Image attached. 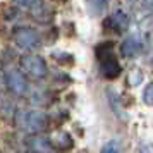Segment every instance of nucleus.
I'll use <instances>...</instances> for the list:
<instances>
[{
  "label": "nucleus",
  "mask_w": 153,
  "mask_h": 153,
  "mask_svg": "<svg viewBox=\"0 0 153 153\" xmlns=\"http://www.w3.org/2000/svg\"><path fill=\"white\" fill-rule=\"evenodd\" d=\"M143 102L148 107H153V83H150L143 91Z\"/></svg>",
  "instance_id": "12"
},
{
  "label": "nucleus",
  "mask_w": 153,
  "mask_h": 153,
  "mask_svg": "<svg viewBox=\"0 0 153 153\" xmlns=\"http://www.w3.org/2000/svg\"><path fill=\"white\" fill-rule=\"evenodd\" d=\"M102 153H119V148H117V143H114V141H110V143H107V145L102 148Z\"/></svg>",
  "instance_id": "13"
},
{
  "label": "nucleus",
  "mask_w": 153,
  "mask_h": 153,
  "mask_svg": "<svg viewBox=\"0 0 153 153\" xmlns=\"http://www.w3.org/2000/svg\"><path fill=\"white\" fill-rule=\"evenodd\" d=\"M107 93H108V100H110V107H112V110L115 112L117 115H120V103H119V98H117V95L114 93V91H110V90H107Z\"/></svg>",
  "instance_id": "11"
},
{
  "label": "nucleus",
  "mask_w": 153,
  "mask_h": 153,
  "mask_svg": "<svg viewBox=\"0 0 153 153\" xmlns=\"http://www.w3.org/2000/svg\"><path fill=\"white\" fill-rule=\"evenodd\" d=\"M14 124L17 129L24 131L26 134H40L48 126V115L42 110H16L14 114Z\"/></svg>",
  "instance_id": "1"
},
{
  "label": "nucleus",
  "mask_w": 153,
  "mask_h": 153,
  "mask_svg": "<svg viewBox=\"0 0 153 153\" xmlns=\"http://www.w3.org/2000/svg\"><path fill=\"white\" fill-rule=\"evenodd\" d=\"M14 2L16 4H19V5H22V7H26V9H31L38 0H14Z\"/></svg>",
  "instance_id": "14"
},
{
  "label": "nucleus",
  "mask_w": 153,
  "mask_h": 153,
  "mask_svg": "<svg viewBox=\"0 0 153 153\" xmlns=\"http://www.w3.org/2000/svg\"><path fill=\"white\" fill-rule=\"evenodd\" d=\"M29 150L33 153H50L52 152V143H50V138L47 136H38V134H33L28 141Z\"/></svg>",
  "instance_id": "8"
},
{
  "label": "nucleus",
  "mask_w": 153,
  "mask_h": 153,
  "mask_svg": "<svg viewBox=\"0 0 153 153\" xmlns=\"http://www.w3.org/2000/svg\"><path fill=\"white\" fill-rule=\"evenodd\" d=\"M143 50V40L139 36L132 35V36H127L124 42L120 43V55L126 57V59H132L136 57Z\"/></svg>",
  "instance_id": "6"
},
{
  "label": "nucleus",
  "mask_w": 153,
  "mask_h": 153,
  "mask_svg": "<svg viewBox=\"0 0 153 153\" xmlns=\"http://www.w3.org/2000/svg\"><path fill=\"white\" fill-rule=\"evenodd\" d=\"M129 2H131V4H132V2H134V0H129Z\"/></svg>",
  "instance_id": "16"
},
{
  "label": "nucleus",
  "mask_w": 153,
  "mask_h": 153,
  "mask_svg": "<svg viewBox=\"0 0 153 153\" xmlns=\"http://www.w3.org/2000/svg\"><path fill=\"white\" fill-rule=\"evenodd\" d=\"M50 143H52V150H55V152H67V150L72 148V136L65 131H57L52 134Z\"/></svg>",
  "instance_id": "7"
},
{
  "label": "nucleus",
  "mask_w": 153,
  "mask_h": 153,
  "mask_svg": "<svg viewBox=\"0 0 153 153\" xmlns=\"http://www.w3.org/2000/svg\"><path fill=\"white\" fill-rule=\"evenodd\" d=\"M141 2H143V5H145V7L153 9V0H141Z\"/></svg>",
  "instance_id": "15"
},
{
  "label": "nucleus",
  "mask_w": 153,
  "mask_h": 153,
  "mask_svg": "<svg viewBox=\"0 0 153 153\" xmlns=\"http://www.w3.org/2000/svg\"><path fill=\"white\" fill-rule=\"evenodd\" d=\"M108 22H112V26L115 28V31L120 33V31L127 29V26H129V17H127V14H124L122 10H117V12H114V16L108 19Z\"/></svg>",
  "instance_id": "10"
},
{
  "label": "nucleus",
  "mask_w": 153,
  "mask_h": 153,
  "mask_svg": "<svg viewBox=\"0 0 153 153\" xmlns=\"http://www.w3.org/2000/svg\"><path fill=\"white\" fill-rule=\"evenodd\" d=\"M114 45L110 42L100 43L97 47V59L100 60V72L105 79H115L120 74V64L119 60L114 57Z\"/></svg>",
  "instance_id": "2"
},
{
  "label": "nucleus",
  "mask_w": 153,
  "mask_h": 153,
  "mask_svg": "<svg viewBox=\"0 0 153 153\" xmlns=\"http://www.w3.org/2000/svg\"><path fill=\"white\" fill-rule=\"evenodd\" d=\"M4 79H5V84H7L9 91L16 95V97H26L29 93V84L26 76L22 74L19 69L16 67H9L4 72Z\"/></svg>",
  "instance_id": "5"
},
{
  "label": "nucleus",
  "mask_w": 153,
  "mask_h": 153,
  "mask_svg": "<svg viewBox=\"0 0 153 153\" xmlns=\"http://www.w3.org/2000/svg\"><path fill=\"white\" fill-rule=\"evenodd\" d=\"M12 38H14L16 45L19 48L26 50V52L36 50L40 47V43H42V35L35 28H29V26H19V28H16L14 33H12Z\"/></svg>",
  "instance_id": "4"
},
{
  "label": "nucleus",
  "mask_w": 153,
  "mask_h": 153,
  "mask_svg": "<svg viewBox=\"0 0 153 153\" xmlns=\"http://www.w3.org/2000/svg\"><path fill=\"white\" fill-rule=\"evenodd\" d=\"M29 14L33 16V19H36L38 22H48L52 19V9L43 0H38L35 5L29 9Z\"/></svg>",
  "instance_id": "9"
},
{
  "label": "nucleus",
  "mask_w": 153,
  "mask_h": 153,
  "mask_svg": "<svg viewBox=\"0 0 153 153\" xmlns=\"http://www.w3.org/2000/svg\"><path fill=\"white\" fill-rule=\"evenodd\" d=\"M19 67H21V72H24L26 76L33 77V79H45L47 74H48V67H47V62L43 60L40 55H35V53H26V55L21 57L19 60Z\"/></svg>",
  "instance_id": "3"
}]
</instances>
